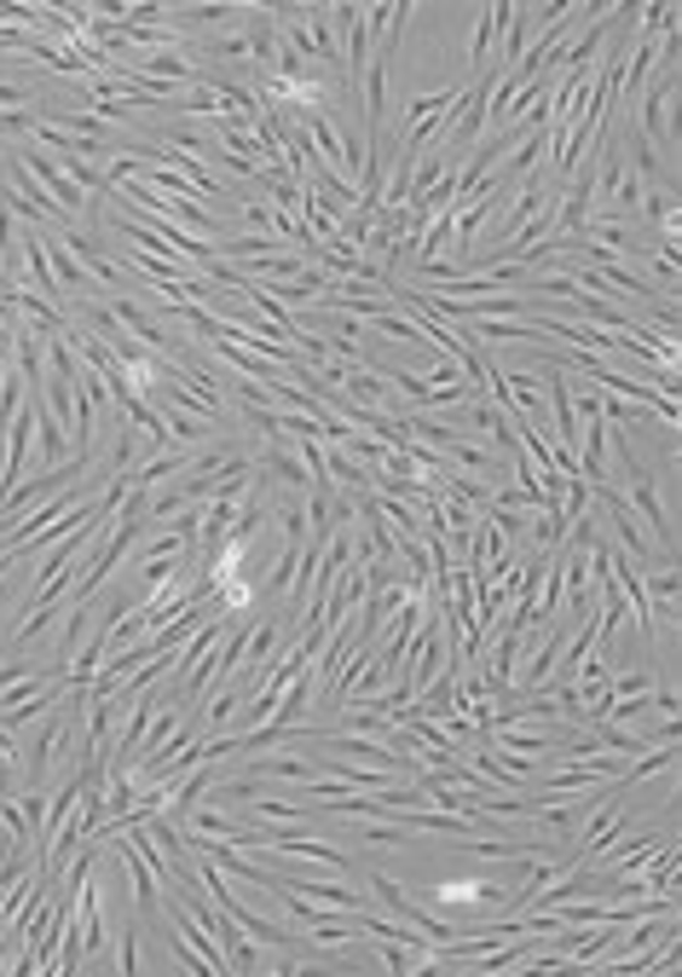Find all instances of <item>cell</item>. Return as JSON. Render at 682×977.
Listing matches in <instances>:
<instances>
[{"label":"cell","instance_id":"cell-20","mask_svg":"<svg viewBox=\"0 0 682 977\" xmlns=\"http://www.w3.org/2000/svg\"><path fill=\"white\" fill-rule=\"evenodd\" d=\"M156 411H163V422H168V434H174V445H203L209 434H214V422H203V417H186L179 405H168V399H156V394H145Z\"/></svg>","mask_w":682,"mask_h":977},{"label":"cell","instance_id":"cell-26","mask_svg":"<svg viewBox=\"0 0 682 977\" xmlns=\"http://www.w3.org/2000/svg\"><path fill=\"white\" fill-rule=\"evenodd\" d=\"M237 214H244L249 237H278V209H272V197H244V202H237Z\"/></svg>","mask_w":682,"mask_h":977},{"label":"cell","instance_id":"cell-31","mask_svg":"<svg viewBox=\"0 0 682 977\" xmlns=\"http://www.w3.org/2000/svg\"><path fill=\"white\" fill-rule=\"evenodd\" d=\"M179 24L203 30V24H232V7H186L179 12Z\"/></svg>","mask_w":682,"mask_h":977},{"label":"cell","instance_id":"cell-8","mask_svg":"<svg viewBox=\"0 0 682 977\" xmlns=\"http://www.w3.org/2000/svg\"><path fill=\"white\" fill-rule=\"evenodd\" d=\"M116 857L128 862V880H133V908L139 914H163V880H156V868L139 857V850L122 839V833H116Z\"/></svg>","mask_w":682,"mask_h":977},{"label":"cell","instance_id":"cell-22","mask_svg":"<svg viewBox=\"0 0 682 977\" xmlns=\"http://www.w3.org/2000/svg\"><path fill=\"white\" fill-rule=\"evenodd\" d=\"M376 509L393 521L399 538H423V503H405V498H383V492H376Z\"/></svg>","mask_w":682,"mask_h":977},{"label":"cell","instance_id":"cell-17","mask_svg":"<svg viewBox=\"0 0 682 977\" xmlns=\"http://www.w3.org/2000/svg\"><path fill=\"white\" fill-rule=\"evenodd\" d=\"M163 139H168L179 156H220L214 133L203 128V121H186V116H179V121H163Z\"/></svg>","mask_w":682,"mask_h":977},{"label":"cell","instance_id":"cell-18","mask_svg":"<svg viewBox=\"0 0 682 977\" xmlns=\"http://www.w3.org/2000/svg\"><path fill=\"white\" fill-rule=\"evenodd\" d=\"M642 214L659 232V243H677V191L671 186H648L642 191Z\"/></svg>","mask_w":682,"mask_h":977},{"label":"cell","instance_id":"cell-6","mask_svg":"<svg viewBox=\"0 0 682 977\" xmlns=\"http://www.w3.org/2000/svg\"><path fill=\"white\" fill-rule=\"evenodd\" d=\"M82 498H87V480H75V486H64V492H52V498H42V503H35V509H30V515H17V521L7 526V538H12L7 549H17V544H30V538H42V533H47V526H52L58 515H64V509H75V503H82Z\"/></svg>","mask_w":682,"mask_h":977},{"label":"cell","instance_id":"cell-27","mask_svg":"<svg viewBox=\"0 0 682 977\" xmlns=\"http://www.w3.org/2000/svg\"><path fill=\"white\" fill-rule=\"evenodd\" d=\"M197 53H214V58H226V65H249V40H244V30L214 35V40H203Z\"/></svg>","mask_w":682,"mask_h":977},{"label":"cell","instance_id":"cell-32","mask_svg":"<svg viewBox=\"0 0 682 977\" xmlns=\"http://www.w3.org/2000/svg\"><path fill=\"white\" fill-rule=\"evenodd\" d=\"M538 295H544V301H573V295H578V283H573L567 272H555V278L538 283Z\"/></svg>","mask_w":682,"mask_h":977},{"label":"cell","instance_id":"cell-36","mask_svg":"<svg viewBox=\"0 0 682 977\" xmlns=\"http://www.w3.org/2000/svg\"><path fill=\"white\" fill-rule=\"evenodd\" d=\"M7 602H12V590H7V579H0V607H7Z\"/></svg>","mask_w":682,"mask_h":977},{"label":"cell","instance_id":"cell-16","mask_svg":"<svg viewBox=\"0 0 682 977\" xmlns=\"http://www.w3.org/2000/svg\"><path fill=\"white\" fill-rule=\"evenodd\" d=\"M128 475H133L139 492H156V486H168L174 475H186V445H174V452L145 457V463H139V469H128Z\"/></svg>","mask_w":682,"mask_h":977},{"label":"cell","instance_id":"cell-25","mask_svg":"<svg viewBox=\"0 0 682 977\" xmlns=\"http://www.w3.org/2000/svg\"><path fill=\"white\" fill-rule=\"evenodd\" d=\"M446 111H457V88L411 98V105H405V133H411V128H423V121H434V116H446Z\"/></svg>","mask_w":682,"mask_h":977},{"label":"cell","instance_id":"cell-29","mask_svg":"<svg viewBox=\"0 0 682 977\" xmlns=\"http://www.w3.org/2000/svg\"><path fill=\"white\" fill-rule=\"evenodd\" d=\"M116 972H139V920L133 926H122V943H116Z\"/></svg>","mask_w":682,"mask_h":977},{"label":"cell","instance_id":"cell-28","mask_svg":"<svg viewBox=\"0 0 682 977\" xmlns=\"http://www.w3.org/2000/svg\"><path fill=\"white\" fill-rule=\"evenodd\" d=\"M295 567H301V544H284V556L272 561V573H267V584L278 590V596H284V590L295 584Z\"/></svg>","mask_w":682,"mask_h":977},{"label":"cell","instance_id":"cell-4","mask_svg":"<svg viewBox=\"0 0 682 977\" xmlns=\"http://www.w3.org/2000/svg\"><path fill=\"white\" fill-rule=\"evenodd\" d=\"M625 480H631V486H625V492H631L625 503L636 509V521H648L654 544H659V549H671V544H677V521L666 515V503H659V480H654V469L642 463V469H631Z\"/></svg>","mask_w":682,"mask_h":977},{"label":"cell","instance_id":"cell-1","mask_svg":"<svg viewBox=\"0 0 682 977\" xmlns=\"http://www.w3.org/2000/svg\"><path fill=\"white\" fill-rule=\"evenodd\" d=\"M671 98H677V53L659 58V81L636 98V133L659 151V162L677 156V128H671Z\"/></svg>","mask_w":682,"mask_h":977},{"label":"cell","instance_id":"cell-15","mask_svg":"<svg viewBox=\"0 0 682 977\" xmlns=\"http://www.w3.org/2000/svg\"><path fill=\"white\" fill-rule=\"evenodd\" d=\"M168 914H174V931H179V938H186V943L209 961V972H214V977H226V961H220V943L209 938V926L197 920V914H191L186 903H168Z\"/></svg>","mask_w":682,"mask_h":977},{"label":"cell","instance_id":"cell-13","mask_svg":"<svg viewBox=\"0 0 682 977\" xmlns=\"http://www.w3.org/2000/svg\"><path fill=\"white\" fill-rule=\"evenodd\" d=\"M42 243H47V267H52L58 290H64V307H70L75 295H87V290H93V272H87L82 260H75V255H70V249H64V243H58V237H42Z\"/></svg>","mask_w":682,"mask_h":977},{"label":"cell","instance_id":"cell-10","mask_svg":"<svg viewBox=\"0 0 682 977\" xmlns=\"http://www.w3.org/2000/svg\"><path fill=\"white\" fill-rule=\"evenodd\" d=\"M504 12H509V7H480V18H474V40H469V75H474V81L492 75L497 35H504Z\"/></svg>","mask_w":682,"mask_h":977},{"label":"cell","instance_id":"cell-30","mask_svg":"<svg viewBox=\"0 0 682 977\" xmlns=\"http://www.w3.org/2000/svg\"><path fill=\"white\" fill-rule=\"evenodd\" d=\"M654 677L648 671H613V700H625V695H648Z\"/></svg>","mask_w":682,"mask_h":977},{"label":"cell","instance_id":"cell-35","mask_svg":"<svg viewBox=\"0 0 682 977\" xmlns=\"http://www.w3.org/2000/svg\"><path fill=\"white\" fill-rule=\"evenodd\" d=\"M0 764H12V769H17V735H12L7 723H0Z\"/></svg>","mask_w":682,"mask_h":977},{"label":"cell","instance_id":"cell-2","mask_svg":"<svg viewBox=\"0 0 682 977\" xmlns=\"http://www.w3.org/2000/svg\"><path fill=\"white\" fill-rule=\"evenodd\" d=\"M75 480H87V463H58V469H35V475H24L17 480V492H7L0 498V526H12L17 515H30L42 498H52V492H64V486H75Z\"/></svg>","mask_w":682,"mask_h":977},{"label":"cell","instance_id":"cell-12","mask_svg":"<svg viewBox=\"0 0 682 977\" xmlns=\"http://www.w3.org/2000/svg\"><path fill=\"white\" fill-rule=\"evenodd\" d=\"M35 463H42V469H58V463H70V429L47 411L42 399H35Z\"/></svg>","mask_w":682,"mask_h":977},{"label":"cell","instance_id":"cell-34","mask_svg":"<svg viewBox=\"0 0 682 977\" xmlns=\"http://www.w3.org/2000/svg\"><path fill=\"white\" fill-rule=\"evenodd\" d=\"M35 35H24V30H12V24H0V53H24Z\"/></svg>","mask_w":682,"mask_h":977},{"label":"cell","instance_id":"cell-7","mask_svg":"<svg viewBox=\"0 0 682 977\" xmlns=\"http://www.w3.org/2000/svg\"><path fill=\"white\" fill-rule=\"evenodd\" d=\"M105 307L116 313V324H122V330H128L145 353H168V348H174V336L163 330V324H156V313H151V307H139L133 295H110Z\"/></svg>","mask_w":682,"mask_h":977},{"label":"cell","instance_id":"cell-3","mask_svg":"<svg viewBox=\"0 0 682 977\" xmlns=\"http://www.w3.org/2000/svg\"><path fill=\"white\" fill-rule=\"evenodd\" d=\"M12 156L24 162V168H30V174L47 186V197L58 202V214H64V220H82V214L93 209V197H87L82 186H75V179H70L64 168H58V156H52V151H35V146H24V151H12Z\"/></svg>","mask_w":682,"mask_h":977},{"label":"cell","instance_id":"cell-5","mask_svg":"<svg viewBox=\"0 0 682 977\" xmlns=\"http://www.w3.org/2000/svg\"><path fill=\"white\" fill-rule=\"evenodd\" d=\"M179 827H186V833H209V839H232L237 850L267 845V827H260V822H244L237 810H203V804H191Z\"/></svg>","mask_w":682,"mask_h":977},{"label":"cell","instance_id":"cell-14","mask_svg":"<svg viewBox=\"0 0 682 977\" xmlns=\"http://www.w3.org/2000/svg\"><path fill=\"white\" fill-rule=\"evenodd\" d=\"M654 845H659V833H636V839H625V845H601L596 857H601V873H642V862L654 857Z\"/></svg>","mask_w":682,"mask_h":977},{"label":"cell","instance_id":"cell-21","mask_svg":"<svg viewBox=\"0 0 682 977\" xmlns=\"http://www.w3.org/2000/svg\"><path fill=\"white\" fill-rule=\"evenodd\" d=\"M544 162H550V133L538 128V133H527V139L509 151V179H520V186H527V179L544 168Z\"/></svg>","mask_w":682,"mask_h":977},{"label":"cell","instance_id":"cell-24","mask_svg":"<svg viewBox=\"0 0 682 977\" xmlns=\"http://www.w3.org/2000/svg\"><path fill=\"white\" fill-rule=\"evenodd\" d=\"M371 897L383 903V908L393 914V920H405V926L416 920V897H405V891H399V885L388 880V873H371Z\"/></svg>","mask_w":682,"mask_h":977},{"label":"cell","instance_id":"cell-23","mask_svg":"<svg viewBox=\"0 0 682 977\" xmlns=\"http://www.w3.org/2000/svg\"><path fill=\"white\" fill-rule=\"evenodd\" d=\"M260 255H284V237H249L244 232V237L220 243V260H244V267H249V260H260Z\"/></svg>","mask_w":682,"mask_h":977},{"label":"cell","instance_id":"cell-11","mask_svg":"<svg viewBox=\"0 0 682 977\" xmlns=\"http://www.w3.org/2000/svg\"><path fill=\"white\" fill-rule=\"evenodd\" d=\"M532 35H538V12L532 7H509L504 12V35H497V70H515L520 53L532 47Z\"/></svg>","mask_w":682,"mask_h":977},{"label":"cell","instance_id":"cell-9","mask_svg":"<svg viewBox=\"0 0 682 977\" xmlns=\"http://www.w3.org/2000/svg\"><path fill=\"white\" fill-rule=\"evenodd\" d=\"M244 40H249V65H255V81L260 75H272V58H278V12L272 7H249V30H244Z\"/></svg>","mask_w":682,"mask_h":977},{"label":"cell","instance_id":"cell-33","mask_svg":"<svg viewBox=\"0 0 682 977\" xmlns=\"http://www.w3.org/2000/svg\"><path fill=\"white\" fill-rule=\"evenodd\" d=\"M24 677H35V665H30L24 654H12V660H0V688H12V683H24Z\"/></svg>","mask_w":682,"mask_h":977},{"label":"cell","instance_id":"cell-19","mask_svg":"<svg viewBox=\"0 0 682 977\" xmlns=\"http://www.w3.org/2000/svg\"><path fill=\"white\" fill-rule=\"evenodd\" d=\"M325 469H330V486H341V492H371V463L348 457L341 445H325Z\"/></svg>","mask_w":682,"mask_h":977}]
</instances>
